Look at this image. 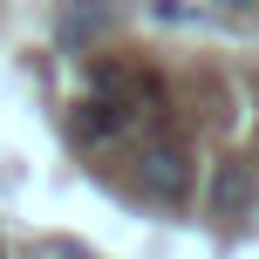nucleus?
<instances>
[{
  "instance_id": "1",
  "label": "nucleus",
  "mask_w": 259,
  "mask_h": 259,
  "mask_svg": "<svg viewBox=\"0 0 259 259\" xmlns=\"http://www.w3.org/2000/svg\"><path fill=\"white\" fill-rule=\"evenodd\" d=\"M137 184H143V198H157V205H184L191 198V157L178 150V143H143L137 150Z\"/></svg>"
},
{
  "instance_id": "2",
  "label": "nucleus",
  "mask_w": 259,
  "mask_h": 259,
  "mask_svg": "<svg viewBox=\"0 0 259 259\" xmlns=\"http://www.w3.org/2000/svg\"><path fill=\"white\" fill-rule=\"evenodd\" d=\"M109 21H116V14H109V0H68L55 34H62V48H68V55H82L89 41H103V34H109Z\"/></svg>"
},
{
  "instance_id": "3",
  "label": "nucleus",
  "mask_w": 259,
  "mask_h": 259,
  "mask_svg": "<svg viewBox=\"0 0 259 259\" xmlns=\"http://www.w3.org/2000/svg\"><path fill=\"white\" fill-rule=\"evenodd\" d=\"M252 205V164H219L211 178V219H239Z\"/></svg>"
},
{
  "instance_id": "4",
  "label": "nucleus",
  "mask_w": 259,
  "mask_h": 259,
  "mask_svg": "<svg viewBox=\"0 0 259 259\" xmlns=\"http://www.w3.org/2000/svg\"><path fill=\"white\" fill-rule=\"evenodd\" d=\"M123 130V103H109V96H89V103L75 109V137L82 143H109Z\"/></svg>"
},
{
  "instance_id": "5",
  "label": "nucleus",
  "mask_w": 259,
  "mask_h": 259,
  "mask_svg": "<svg viewBox=\"0 0 259 259\" xmlns=\"http://www.w3.org/2000/svg\"><path fill=\"white\" fill-rule=\"evenodd\" d=\"M219 7H232V14H246V7H259V0H219Z\"/></svg>"
}]
</instances>
